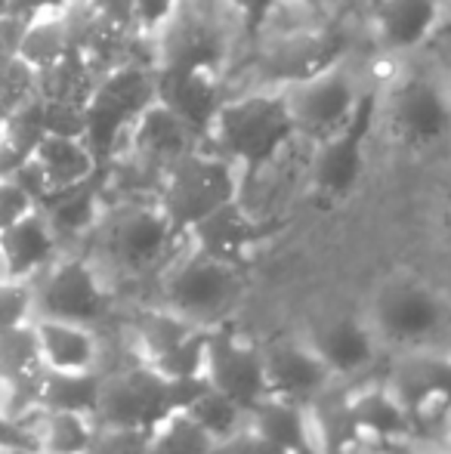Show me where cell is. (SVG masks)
I'll list each match as a JSON object with an SVG mask.
<instances>
[{"instance_id":"cell-1","label":"cell","mask_w":451,"mask_h":454,"mask_svg":"<svg viewBox=\"0 0 451 454\" xmlns=\"http://www.w3.org/2000/svg\"><path fill=\"white\" fill-rule=\"evenodd\" d=\"M294 139L297 127L291 118L288 96L278 87H260L232 99L226 96L205 145L238 164L241 174H260L272 161H278Z\"/></svg>"},{"instance_id":"cell-2","label":"cell","mask_w":451,"mask_h":454,"mask_svg":"<svg viewBox=\"0 0 451 454\" xmlns=\"http://www.w3.org/2000/svg\"><path fill=\"white\" fill-rule=\"evenodd\" d=\"M238 294L241 266L198 254L186 235L176 257L155 275L145 303L167 306L189 322L214 328V325L229 322V312L238 303Z\"/></svg>"},{"instance_id":"cell-3","label":"cell","mask_w":451,"mask_h":454,"mask_svg":"<svg viewBox=\"0 0 451 454\" xmlns=\"http://www.w3.org/2000/svg\"><path fill=\"white\" fill-rule=\"evenodd\" d=\"M241 185H245V174L238 164L201 143L164 170L155 189V201L170 226L186 235L207 214L241 198Z\"/></svg>"},{"instance_id":"cell-4","label":"cell","mask_w":451,"mask_h":454,"mask_svg":"<svg viewBox=\"0 0 451 454\" xmlns=\"http://www.w3.org/2000/svg\"><path fill=\"white\" fill-rule=\"evenodd\" d=\"M158 96L155 62L130 59L99 74L84 108V139L99 168H109L124 145L127 130Z\"/></svg>"},{"instance_id":"cell-5","label":"cell","mask_w":451,"mask_h":454,"mask_svg":"<svg viewBox=\"0 0 451 454\" xmlns=\"http://www.w3.org/2000/svg\"><path fill=\"white\" fill-rule=\"evenodd\" d=\"M377 121L405 149H433L451 137V87L433 72H399L380 90Z\"/></svg>"},{"instance_id":"cell-6","label":"cell","mask_w":451,"mask_h":454,"mask_svg":"<svg viewBox=\"0 0 451 454\" xmlns=\"http://www.w3.org/2000/svg\"><path fill=\"white\" fill-rule=\"evenodd\" d=\"M25 281L31 287V318L97 325L118 306L81 251H59V257Z\"/></svg>"},{"instance_id":"cell-7","label":"cell","mask_w":451,"mask_h":454,"mask_svg":"<svg viewBox=\"0 0 451 454\" xmlns=\"http://www.w3.org/2000/svg\"><path fill=\"white\" fill-rule=\"evenodd\" d=\"M349 37L338 25H294L260 43L257 74L266 87H294L346 59Z\"/></svg>"},{"instance_id":"cell-8","label":"cell","mask_w":451,"mask_h":454,"mask_svg":"<svg viewBox=\"0 0 451 454\" xmlns=\"http://www.w3.org/2000/svg\"><path fill=\"white\" fill-rule=\"evenodd\" d=\"M365 84L346 66V59L331 66L328 72L303 81V84L284 87L291 118L297 127V139H309L313 145L331 139L353 121L362 102Z\"/></svg>"},{"instance_id":"cell-9","label":"cell","mask_w":451,"mask_h":454,"mask_svg":"<svg viewBox=\"0 0 451 454\" xmlns=\"http://www.w3.org/2000/svg\"><path fill=\"white\" fill-rule=\"evenodd\" d=\"M164 414H170L167 377L158 374L152 364L133 362L127 368L99 374L97 408L90 414L97 427H127L149 433Z\"/></svg>"},{"instance_id":"cell-10","label":"cell","mask_w":451,"mask_h":454,"mask_svg":"<svg viewBox=\"0 0 451 454\" xmlns=\"http://www.w3.org/2000/svg\"><path fill=\"white\" fill-rule=\"evenodd\" d=\"M380 108V87L368 84L362 93V102L355 108L353 121L334 133L331 139L315 145L313 158V189L328 201H340L359 185L362 170H365V145L377 127Z\"/></svg>"},{"instance_id":"cell-11","label":"cell","mask_w":451,"mask_h":454,"mask_svg":"<svg viewBox=\"0 0 451 454\" xmlns=\"http://www.w3.org/2000/svg\"><path fill=\"white\" fill-rule=\"evenodd\" d=\"M201 374L214 389H220L241 408H253L263 395H269L263 371V349L257 340L238 334L229 322L207 328L205 364Z\"/></svg>"},{"instance_id":"cell-12","label":"cell","mask_w":451,"mask_h":454,"mask_svg":"<svg viewBox=\"0 0 451 454\" xmlns=\"http://www.w3.org/2000/svg\"><path fill=\"white\" fill-rule=\"evenodd\" d=\"M374 318L386 340L402 347H424L446 325V306L439 294L421 281H390L380 287Z\"/></svg>"},{"instance_id":"cell-13","label":"cell","mask_w":451,"mask_h":454,"mask_svg":"<svg viewBox=\"0 0 451 454\" xmlns=\"http://www.w3.org/2000/svg\"><path fill=\"white\" fill-rule=\"evenodd\" d=\"M451 25L448 0H374L371 28L377 50L408 56L430 47Z\"/></svg>"},{"instance_id":"cell-14","label":"cell","mask_w":451,"mask_h":454,"mask_svg":"<svg viewBox=\"0 0 451 454\" xmlns=\"http://www.w3.org/2000/svg\"><path fill=\"white\" fill-rule=\"evenodd\" d=\"M158 99L170 106L195 133L201 143L207 139L220 106L226 102L223 68L217 66H167L155 68Z\"/></svg>"},{"instance_id":"cell-15","label":"cell","mask_w":451,"mask_h":454,"mask_svg":"<svg viewBox=\"0 0 451 454\" xmlns=\"http://www.w3.org/2000/svg\"><path fill=\"white\" fill-rule=\"evenodd\" d=\"M260 349H263L266 387H269L272 395L307 405L334 380L331 368L315 353L309 340L282 337V340H272Z\"/></svg>"},{"instance_id":"cell-16","label":"cell","mask_w":451,"mask_h":454,"mask_svg":"<svg viewBox=\"0 0 451 454\" xmlns=\"http://www.w3.org/2000/svg\"><path fill=\"white\" fill-rule=\"evenodd\" d=\"M155 68L167 66H217L223 68L226 41L223 31L201 16L195 4H186L155 37H152Z\"/></svg>"},{"instance_id":"cell-17","label":"cell","mask_w":451,"mask_h":454,"mask_svg":"<svg viewBox=\"0 0 451 454\" xmlns=\"http://www.w3.org/2000/svg\"><path fill=\"white\" fill-rule=\"evenodd\" d=\"M186 235L198 254L232 266H245L251 247L260 241V220L241 198H235L207 214L201 223H195Z\"/></svg>"},{"instance_id":"cell-18","label":"cell","mask_w":451,"mask_h":454,"mask_svg":"<svg viewBox=\"0 0 451 454\" xmlns=\"http://www.w3.org/2000/svg\"><path fill=\"white\" fill-rule=\"evenodd\" d=\"M37 207L47 216L50 229H53L62 251H78L81 241L90 235V229L97 226L99 214H103V207H105L103 170H99L97 176H90L87 183L53 192V195L43 198Z\"/></svg>"},{"instance_id":"cell-19","label":"cell","mask_w":451,"mask_h":454,"mask_svg":"<svg viewBox=\"0 0 451 454\" xmlns=\"http://www.w3.org/2000/svg\"><path fill=\"white\" fill-rule=\"evenodd\" d=\"M16 427L22 433V449L37 454H84L97 430L90 414L56 411V408L41 405L31 408Z\"/></svg>"},{"instance_id":"cell-20","label":"cell","mask_w":451,"mask_h":454,"mask_svg":"<svg viewBox=\"0 0 451 454\" xmlns=\"http://www.w3.org/2000/svg\"><path fill=\"white\" fill-rule=\"evenodd\" d=\"M59 241L50 229L41 207H31L19 220H12L6 229H0V257L6 263V272L12 278H31L37 270L59 257Z\"/></svg>"},{"instance_id":"cell-21","label":"cell","mask_w":451,"mask_h":454,"mask_svg":"<svg viewBox=\"0 0 451 454\" xmlns=\"http://www.w3.org/2000/svg\"><path fill=\"white\" fill-rule=\"evenodd\" d=\"M247 427L263 439L278 445L284 454H319L309 433V411L300 402L282 395H263L253 408H247Z\"/></svg>"},{"instance_id":"cell-22","label":"cell","mask_w":451,"mask_h":454,"mask_svg":"<svg viewBox=\"0 0 451 454\" xmlns=\"http://www.w3.org/2000/svg\"><path fill=\"white\" fill-rule=\"evenodd\" d=\"M309 343L325 359L334 377H359L377 362V340L355 318H340L334 325H325L322 331H315Z\"/></svg>"},{"instance_id":"cell-23","label":"cell","mask_w":451,"mask_h":454,"mask_svg":"<svg viewBox=\"0 0 451 454\" xmlns=\"http://www.w3.org/2000/svg\"><path fill=\"white\" fill-rule=\"evenodd\" d=\"M41 349V364L62 371H97V334L93 325L62 318H31Z\"/></svg>"},{"instance_id":"cell-24","label":"cell","mask_w":451,"mask_h":454,"mask_svg":"<svg viewBox=\"0 0 451 454\" xmlns=\"http://www.w3.org/2000/svg\"><path fill=\"white\" fill-rule=\"evenodd\" d=\"M37 164H41L43 176L50 183V195L59 189H72L78 183H87L97 176L99 161L90 152L84 137H66V133H43L41 143L31 152Z\"/></svg>"},{"instance_id":"cell-25","label":"cell","mask_w":451,"mask_h":454,"mask_svg":"<svg viewBox=\"0 0 451 454\" xmlns=\"http://www.w3.org/2000/svg\"><path fill=\"white\" fill-rule=\"evenodd\" d=\"M99 395L97 371H62L41 364L37 371V405L56 408V411H81L93 414Z\"/></svg>"},{"instance_id":"cell-26","label":"cell","mask_w":451,"mask_h":454,"mask_svg":"<svg viewBox=\"0 0 451 454\" xmlns=\"http://www.w3.org/2000/svg\"><path fill=\"white\" fill-rule=\"evenodd\" d=\"M99 81V72L84 53L72 50L59 62L37 72V99L47 102H72V106H87L93 87Z\"/></svg>"},{"instance_id":"cell-27","label":"cell","mask_w":451,"mask_h":454,"mask_svg":"<svg viewBox=\"0 0 451 454\" xmlns=\"http://www.w3.org/2000/svg\"><path fill=\"white\" fill-rule=\"evenodd\" d=\"M72 35H68V22H66V6L53 12H41V16L28 19L22 31V41L16 47L19 59L28 62L35 72L59 62L66 53H72Z\"/></svg>"},{"instance_id":"cell-28","label":"cell","mask_w":451,"mask_h":454,"mask_svg":"<svg viewBox=\"0 0 451 454\" xmlns=\"http://www.w3.org/2000/svg\"><path fill=\"white\" fill-rule=\"evenodd\" d=\"M214 439L186 411H170L149 430V454H207Z\"/></svg>"},{"instance_id":"cell-29","label":"cell","mask_w":451,"mask_h":454,"mask_svg":"<svg viewBox=\"0 0 451 454\" xmlns=\"http://www.w3.org/2000/svg\"><path fill=\"white\" fill-rule=\"evenodd\" d=\"M186 414L214 439V442H226L232 433H238L245 427V408L238 402H232L220 389L207 387L192 405L186 408Z\"/></svg>"},{"instance_id":"cell-30","label":"cell","mask_w":451,"mask_h":454,"mask_svg":"<svg viewBox=\"0 0 451 454\" xmlns=\"http://www.w3.org/2000/svg\"><path fill=\"white\" fill-rule=\"evenodd\" d=\"M41 368L35 325L22 322L0 331V377H25Z\"/></svg>"},{"instance_id":"cell-31","label":"cell","mask_w":451,"mask_h":454,"mask_svg":"<svg viewBox=\"0 0 451 454\" xmlns=\"http://www.w3.org/2000/svg\"><path fill=\"white\" fill-rule=\"evenodd\" d=\"M84 454H149V433L127 427H97Z\"/></svg>"},{"instance_id":"cell-32","label":"cell","mask_w":451,"mask_h":454,"mask_svg":"<svg viewBox=\"0 0 451 454\" xmlns=\"http://www.w3.org/2000/svg\"><path fill=\"white\" fill-rule=\"evenodd\" d=\"M186 4H198V0H133V28L152 41Z\"/></svg>"},{"instance_id":"cell-33","label":"cell","mask_w":451,"mask_h":454,"mask_svg":"<svg viewBox=\"0 0 451 454\" xmlns=\"http://www.w3.org/2000/svg\"><path fill=\"white\" fill-rule=\"evenodd\" d=\"M31 318V287L25 278H0V331Z\"/></svg>"},{"instance_id":"cell-34","label":"cell","mask_w":451,"mask_h":454,"mask_svg":"<svg viewBox=\"0 0 451 454\" xmlns=\"http://www.w3.org/2000/svg\"><path fill=\"white\" fill-rule=\"evenodd\" d=\"M229 10L238 16L241 28L247 31L251 37H260L266 28H269V22L276 19V12L282 10V0H223Z\"/></svg>"},{"instance_id":"cell-35","label":"cell","mask_w":451,"mask_h":454,"mask_svg":"<svg viewBox=\"0 0 451 454\" xmlns=\"http://www.w3.org/2000/svg\"><path fill=\"white\" fill-rule=\"evenodd\" d=\"M31 207H35V201L28 198V192L12 180V176H4L0 180V229H6L12 220L28 214Z\"/></svg>"},{"instance_id":"cell-36","label":"cell","mask_w":451,"mask_h":454,"mask_svg":"<svg viewBox=\"0 0 451 454\" xmlns=\"http://www.w3.org/2000/svg\"><path fill=\"white\" fill-rule=\"evenodd\" d=\"M25 25H28V19L16 16L10 10H0V53H16Z\"/></svg>"},{"instance_id":"cell-37","label":"cell","mask_w":451,"mask_h":454,"mask_svg":"<svg viewBox=\"0 0 451 454\" xmlns=\"http://www.w3.org/2000/svg\"><path fill=\"white\" fill-rule=\"evenodd\" d=\"M62 6H68V0H6L4 10L16 12V16H22V19H35V16H41V12L62 10Z\"/></svg>"},{"instance_id":"cell-38","label":"cell","mask_w":451,"mask_h":454,"mask_svg":"<svg viewBox=\"0 0 451 454\" xmlns=\"http://www.w3.org/2000/svg\"><path fill=\"white\" fill-rule=\"evenodd\" d=\"M430 47L439 50V66H442V72H446V78L451 81V25L430 43Z\"/></svg>"},{"instance_id":"cell-39","label":"cell","mask_w":451,"mask_h":454,"mask_svg":"<svg viewBox=\"0 0 451 454\" xmlns=\"http://www.w3.org/2000/svg\"><path fill=\"white\" fill-rule=\"evenodd\" d=\"M284 6H297V10H319L325 6V0H282Z\"/></svg>"},{"instance_id":"cell-40","label":"cell","mask_w":451,"mask_h":454,"mask_svg":"<svg viewBox=\"0 0 451 454\" xmlns=\"http://www.w3.org/2000/svg\"><path fill=\"white\" fill-rule=\"evenodd\" d=\"M12 112H16V108H12L10 102L0 99V130H4V124H6V121H10V114H12Z\"/></svg>"},{"instance_id":"cell-41","label":"cell","mask_w":451,"mask_h":454,"mask_svg":"<svg viewBox=\"0 0 451 454\" xmlns=\"http://www.w3.org/2000/svg\"><path fill=\"white\" fill-rule=\"evenodd\" d=\"M6 454H37V451H31V449H6Z\"/></svg>"},{"instance_id":"cell-42","label":"cell","mask_w":451,"mask_h":454,"mask_svg":"<svg viewBox=\"0 0 451 454\" xmlns=\"http://www.w3.org/2000/svg\"><path fill=\"white\" fill-rule=\"evenodd\" d=\"M4 4H6V0H0V10H4Z\"/></svg>"},{"instance_id":"cell-43","label":"cell","mask_w":451,"mask_h":454,"mask_svg":"<svg viewBox=\"0 0 451 454\" xmlns=\"http://www.w3.org/2000/svg\"><path fill=\"white\" fill-rule=\"evenodd\" d=\"M4 56H6V53H0V59H4Z\"/></svg>"}]
</instances>
